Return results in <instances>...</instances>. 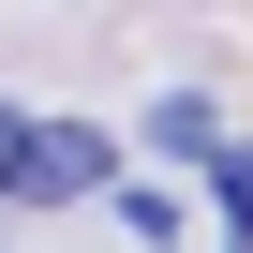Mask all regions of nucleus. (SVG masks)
<instances>
[{
    "instance_id": "f257e3e1",
    "label": "nucleus",
    "mask_w": 253,
    "mask_h": 253,
    "mask_svg": "<svg viewBox=\"0 0 253 253\" xmlns=\"http://www.w3.org/2000/svg\"><path fill=\"white\" fill-rule=\"evenodd\" d=\"M119 179V134L104 119H30V164H15V209H75Z\"/></svg>"
},
{
    "instance_id": "20e7f679",
    "label": "nucleus",
    "mask_w": 253,
    "mask_h": 253,
    "mask_svg": "<svg viewBox=\"0 0 253 253\" xmlns=\"http://www.w3.org/2000/svg\"><path fill=\"white\" fill-rule=\"evenodd\" d=\"M15 164H30V119L0 104V209H15Z\"/></svg>"
},
{
    "instance_id": "f03ea898",
    "label": "nucleus",
    "mask_w": 253,
    "mask_h": 253,
    "mask_svg": "<svg viewBox=\"0 0 253 253\" xmlns=\"http://www.w3.org/2000/svg\"><path fill=\"white\" fill-rule=\"evenodd\" d=\"M149 149H164V164H209V149H223V119H209L194 89H164V104H149Z\"/></svg>"
},
{
    "instance_id": "7ed1b4c3",
    "label": "nucleus",
    "mask_w": 253,
    "mask_h": 253,
    "mask_svg": "<svg viewBox=\"0 0 253 253\" xmlns=\"http://www.w3.org/2000/svg\"><path fill=\"white\" fill-rule=\"evenodd\" d=\"M209 209H223V223H238V238H253V149H238V134H223V149H209Z\"/></svg>"
}]
</instances>
